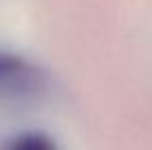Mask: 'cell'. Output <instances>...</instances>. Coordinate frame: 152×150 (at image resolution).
<instances>
[{
	"instance_id": "1",
	"label": "cell",
	"mask_w": 152,
	"mask_h": 150,
	"mask_svg": "<svg viewBox=\"0 0 152 150\" xmlns=\"http://www.w3.org/2000/svg\"><path fill=\"white\" fill-rule=\"evenodd\" d=\"M49 84L46 73L22 55L0 51V97H35Z\"/></svg>"
},
{
	"instance_id": "2",
	"label": "cell",
	"mask_w": 152,
	"mask_h": 150,
	"mask_svg": "<svg viewBox=\"0 0 152 150\" xmlns=\"http://www.w3.org/2000/svg\"><path fill=\"white\" fill-rule=\"evenodd\" d=\"M0 150H60V148L46 132L27 130V132H20V135L11 137Z\"/></svg>"
}]
</instances>
